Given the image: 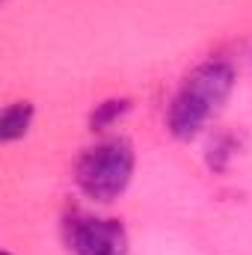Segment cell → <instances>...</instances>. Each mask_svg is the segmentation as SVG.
Segmentation results:
<instances>
[{
  "mask_svg": "<svg viewBox=\"0 0 252 255\" xmlns=\"http://www.w3.org/2000/svg\"><path fill=\"white\" fill-rule=\"evenodd\" d=\"M235 86V71L226 63H205L193 68L169 104V130L178 139H193L208 119L223 107Z\"/></svg>",
  "mask_w": 252,
  "mask_h": 255,
  "instance_id": "obj_1",
  "label": "cell"
},
{
  "mask_svg": "<svg viewBox=\"0 0 252 255\" xmlns=\"http://www.w3.org/2000/svg\"><path fill=\"white\" fill-rule=\"evenodd\" d=\"M3 255H9V253H3Z\"/></svg>",
  "mask_w": 252,
  "mask_h": 255,
  "instance_id": "obj_6",
  "label": "cell"
},
{
  "mask_svg": "<svg viewBox=\"0 0 252 255\" xmlns=\"http://www.w3.org/2000/svg\"><path fill=\"white\" fill-rule=\"evenodd\" d=\"M33 122V107L27 101H15L3 110V119H0V139L3 142H15L21 139Z\"/></svg>",
  "mask_w": 252,
  "mask_h": 255,
  "instance_id": "obj_4",
  "label": "cell"
},
{
  "mask_svg": "<svg viewBox=\"0 0 252 255\" xmlns=\"http://www.w3.org/2000/svg\"><path fill=\"white\" fill-rule=\"evenodd\" d=\"M65 241L74 255H127L125 226L107 217H71L65 223Z\"/></svg>",
  "mask_w": 252,
  "mask_h": 255,
  "instance_id": "obj_3",
  "label": "cell"
},
{
  "mask_svg": "<svg viewBox=\"0 0 252 255\" xmlns=\"http://www.w3.org/2000/svg\"><path fill=\"white\" fill-rule=\"evenodd\" d=\"M133 148L127 139H104L92 145L77 163V184L95 202H110L130 184Z\"/></svg>",
  "mask_w": 252,
  "mask_h": 255,
  "instance_id": "obj_2",
  "label": "cell"
},
{
  "mask_svg": "<svg viewBox=\"0 0 252 255\" xmlns=\"http://www.w3.org/2000/svg\"><path fill=\"white\" fill-rule=\"evenodd\" d=\"M125 110H127V101H125V98H122V101H116V98H113V101L98 104V107H95V113H92V130H95V128L101 130V128H107L110 122H116Z\"/></svg>",
  "mask_w": 252,
  "mask_h": 255,
  "instance_id": "obj_5",
  "label": "cell"
}]
</instances>
